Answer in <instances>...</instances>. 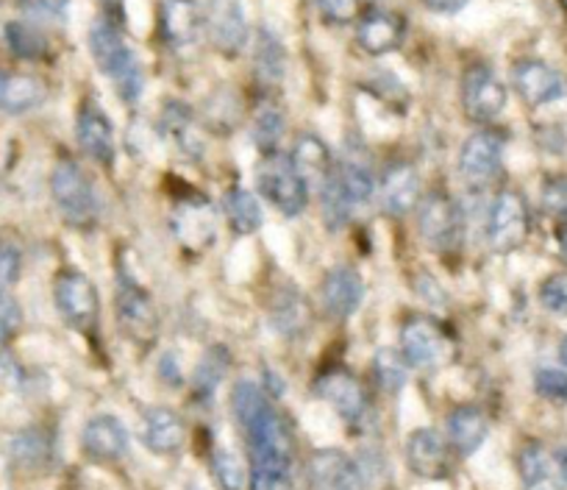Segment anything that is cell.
Returning <instances> with one entry per match:
<instances>
[{
  "label": "cell",
  "instance_id": "2e32d148",
  "mask_svg": "<svg viewBox=\"0 0 567 490\" xmlns=\"http://www.w3.org/2000/svg\"><path fill=\"white\" fill-rule=\"evenodd\" d=\"M209 31L215 48L234 57L248 42V20L239 0H212L209 7Z\"/></svg>",
  "mask_w": 567,
  "mask_h": 490
},
{
  "label": "cell",
  "instance_id": "bcb514c9",
  "mask_svg": "<svg viewBox=\"0 0 567 490\" xmlns=\"http://www.w3.org/2000/svg\"><path fill=\"white\" fill-rule=\"evenodd\" d=\"M318 7L331 23H348L357 14V0H318Z\"/></svg>",
  "mask_w": 567,
  "mask_h": 490
},
{
  "label": "cell",
  "instance_id": "603a6c76",
  "mask_svg": "<svg viewBox=\"0 0 567 490\" xmlns=\"http://www.w3.org/2000/svg\"><path fill=\"white\" fill-rule=\"evenodd\" d=\"M359 45L373 57H384V53L395 51L403 40V23L401 18L390 12H370L368 18L359 23L357 31Z\"/></svg>",
  "mask_w": 567,
  "mask_h": 490
},
{
  "label": "cell",
  "instance_id": "74e56055",
  "mask_svg": "<svg viewBox=\"0 0 567 490\" xmlns=\"http://www.w3.org/2000/svg\"><path fill=\"white\" fill-rule=\"evenodd\" d=\"M303 313H309V309L303 307L301 298H298L296 293H287V296H281V302H278L272 318H276L278 329L281 331H298L303 326V320H307V315Z\"/></svg>",
  "mask_w": 567,
  "mask_h": 490
},
{
  "label": "cell",
  "instance_id": "83f0119b",
  "mask_svg": "<svg viewBox=\"0 0 567 490\" xmlns=\"http://www.w3.org/2000/svg\"><path fill=\"white\" fill-rule=\"evenodd\" d=\"M517 468H520L523 490H554V468L543 446H526L517 457Z\"/></svg>",
  "mask_w": 567,
  "mask_h": 490
},
{
  "label": "cell",
  "instance_id": "d6986e66",
  "mask_svg": "<svg viewBox=\"0 0 567 490\" xmlns=\"http://www.w3.org/2000/svg\"><path fill=\"white\" fill-rule=\"evenodd\" d=\"M79 145L90 160L101 162V165H112L114 162V126L112 120L101 112L97 106H81L79 114Z\"/></svg>",
  "mask_w": 567,
  "mask_h": 490
},
{
  "label": "cell",
  "instance_id": "7bdbcfd3",
  "mask_svg": "<svg viewBox=\"0 0 567 490\" xmlns=\"http://www.w3.org/2000/svg\"><path fill=\"white\" fill-rule=\"evenodd\" d=\"M23 326V313L20 304L9 296L7 290H0V343H9Z\"/></svg>",
  "mask_w": 567,
  "mask_h": 490
},
{
  "label": "cell",
  "instance_id": "484cf974",
  "mask_svg": "<svg viewBox=\"0 0 567 490\" xmlns=\"http://www.w3.org/2000/svg\"><path fill=\"white\" fill-rule=\"evenodd\" d=\"M292 165H296V171L301 173L303 182H326V176H329L334 167H331V154L329 149L323 145V140L312 137V134H307V137H301L296 143V151H292Z\"/></svg>",
  "mask_w": 567,
  "mask_h": 490
},
{
  "label": "cell",
  "instance_id": "7402d4cb",
  "mask_svg": "<svg viewBox=\"0 0 567 490\" xmlns=\"http://www.w3.org/2000/svg\"><path fill=\"white\" fill-rule=\"evenodd\" d=\"M320 293H323V307L334 318H348L362 304L364 282L353 268H334L331 274H326Z\"/></svg>",
  "mask_w": 567,
  "mask_h": 490
},
{
  "label": "cell",
  "instance_id": "9c48e42d",
  "mask_svg": "<svg viewBox=\"0 0 567 490\" xmlns=\"http://www.w3.org/2000/svg\"><path fill=\"white\" fill-rule=\"evenodd\" d=\"M117 324L125 337H131L140 346H148L156 340L159 331V315H156L154 302L140 285L134 282H120L117 290Z\"/></svg>",
  "mask_w": 567,
  "mask_h": 490
},
{
  "label": "cell",
  "instance_id": "ab89813d",
  "mask_svg": "<svg viewBox=\"0 0 567 490\" xmlns=\"http://www.w3.org/2000/svg\"><path fill=\"white\" fill-rule=\"evenodd\" d=\"M20 9H23L31 20L59 23V20L68 18L70 0H20Z\"/></svg>",
  "mask_w": 567,
  "mask_h": 490
},
{
  "label": "cell",
  "instance_id": "7a4b0ae2",
  "mask_svg": "<svg viewBox=\"0 0 567 490\" xmlns=\"http://www.w3.org/2000/svg\"><path fill=\"white\" fill-rule=\"evenodd\" d=\"M90 48L101 73L112 79V84L117 86L120 95H123L125 101H136V98L142 95L145 79H142L140 59H136V53L125 45L120 31L114 29L112 23H106V20H97L90 31Z\"/></svg>",
  "mask_w": 567,
  "mask_h": 490
},
{
  "label": "cell",
  "instance_id": "30bf717a",
  "mask_svg": "<svg viewBox=\"0 0 567 490\" xmlns=\"http://www.w3.org/2000/svg\"><path fill=\"white\" fill-rule=\"evenodd\" d=\"M506 101H509L506 86L501 84L493 70L484 68V64L467 70L465 79H462V103H465L467 118L478 120V123H489V120L504 112Z\"/></svg>",
  "mask_w": 567,
  "mask_h": 490
},
{
  "label": "cell",
  "instance_id": "ffe728a7",
  "mask_svg": "<svg viewBox=\"0 0 567 490\" xmlns=\"http://www.w3.org/2000/svg\"><path fill=\"white\" fill-rule=\"evenodd\" d=\"M420 193V176L409 162H398V165L386 167L384 178H381V206L386 215L401 217L417 206Z\"/></svg>",
  "mask_w": 567,
  "mask_h": 490
},
{
  "label": "cell",
  "instance_id": "9a60e30c",
  "mask_svg": "<svg viewBox=\"0 0 567 490\" xmlns=\"http://www.w3.org/2000/svg\"><path fill=\"white\" fill-rule=\"evenodd\" d=\"M515 86L523 95V101L532 106H545L567 95V84L550 64L528 59L515 68Z\"/></svg>",
  "mask_w": 567,
  "mask_h": 490
},
{
  "label": "cell",
  "instance_id": "8fae6325",
  "mask_svg": "<svg viewBox=\"0 0 567 490\" xmlns=\"http://www.w3.org/2000/svg\"><path fill=\"white\" fill-rule=\"evenodd\" d=\"M504 162V137L495 132H476L460 151V173L471 184H487Z\"/></svg>",
  "mask_w": 567,
  "mask_h": 490
},
{
  "label": "cell",
  "instance_id": "44dd1931",
  "mask_svg": "<svg viewBox=\"0 0 567 490\" xmlns=\"http://www.w3.org/2000/svg\"><path fill=\"white\" fill-rule=\"evenodd\" d=\"M142 440L154 455H176L187 440V427L182 416L167 407H154L142 418Z\"/></svg>",
  "mask_w": 567,
  "mask_h": 490
},
{
  "label": "cell",
  "instance_id": "e575fe53",
  "mask_svg": "<svg viewBox=\"0 0 567 490\" xmlns=\"http://www.w3.org/2000/svg\"><path fill=\"white\" fill-rule=\"evenodd\" d=\"M12 457L23 468H42L51 457V443L42 432H23L20 438H14Z\"/></svg>",
  "mask_w": 567,
  "mask_h": 490
},
{
  "label": "cell",
  "instance_id": "b9f144b4",
  "mask_svg": "<svg viewBox=\"0 0 567 490\" xmlns=\"http://www.w3.org/2000/svg\"><path fill=\"white\" fill-rule=\"evenodd\" d=\"M534 388L539 396L550 401H567V374L556 371V368H543L534 377Z\"/></svg>",
  "mask_w": 567,
  "mask_h": 490
},
{
  "label": "cell",
  "instance_id": "f546056e",
  "mask_svg": "<svg viewBox=\"0 0 567 490\" xmlns=\"http://www.w3.org/2000/svg\"><path fill=\"white\" fill-rule=\"evenodd\" d=\"M373 377L384 394L395 396L406 385V359L395 348H379L373 357Z\"/></svg>",
  "mask_w": 567,
  "mask_h": 490
},
{
  "label": "cell",
  "instance_id": "3957f363",
  "mask_svg": "<svg viewBox=\"0 0 567 490\" xmlns=\"http://www.w3.org/2000/svg\"><path fill=\"white\" fill-rule=\"evenodd\" d=\"M51 193L62 215L75 226H86L97 217V195L90 176L75 162L64 160L53 167Z\"/></svg>",
  "mask_w": 567,
  "mask_h": 490
},
{
  "label": "cell",
  "instance_id": "5bb4252c",
  "mask_svg": "<svg viewBox=\"0 0 567 490\" xmlns=\"http://www.w3.org/2000/svg\"><path fill=\"white\" fill-rule=\"evenodd\" d=\"M315 490H364L362 471L340 449H320L309 462Z\"/></svg>",
  "mask_w": 567,
  "mask_h": 490
},
{
  "label": "cell",
  "instance_id": "836d02e7",
  "mask_svg": "<svg viewBox=\"0 0 567 490\" xmlns=\"http://www.w3.org/2000/svg\"><path fill=\"white\" fill-rule=\"evenodd\" d=\"M284 48L281 42L276 40V34L270 31H259V42H256V70H259L261 79L278 81L284 75Z\"/></svg>",
  "mask_w": 567,
  "mask_h": 490
},
{
  "label": "cell",
  "instance_id": "ba28073f",
  "mask_svg": "<svg viewBox=\"0 0 567 490\" xmlns=\"http://www.w3.org/2000/svg\"><path fill=\"white\" fill-rule=\"evenodd\" d=\"M420 237L432 245L434 252H449L462 237V217L449 193H429L417 210Z\"/></svg>",
  "mask_w": 567,
  "mask_h": 490
},
{
  "label": "cell",
  "instance_id": "7c38bea8",
  "mask_svg": "<svg viewBox=\"0 0 567 490\" xmlns=\"http://www.w3.org/2000/svg\"><path fill=\"white\" fill-rule=\"evenodd\" d=\"M406 462L423 479H445L451 473V455L437 429H414L406 440Z\"/></svg>",
  "mask_w": 567,
  "mask_h": 490
},
{
  "label": "cell",
  "instance_id": "d590c367",
  "mask_svg": "<svg viewBox=\"0 0 567 490\" xmlns=\"http://www.w3.org/2000/svg\"><path fill=\"white\" fill-rule=\"evenodd\" d=\"M212 473L223 490H245V482H248V471L239 462V457L226 449L215 451V457H212Z\"/></svg>",
  "mask_w": 567,
  "mask_h": 490
},
{
  "label": "cell",
  "instance_id": "60d3db41",
  "mask_svg": "<svg viewBox=\"0 0 567 490\" xmlns=\"http://www.w3.org/2000/svg\"><path fill=\"white\" fill-rule=\"evenodd\" d=\"M543 210L567 226V178H550V182H545Z\"/></svg>",
  "mask_w": 567,
  "mask_h": 490
},
{
  "label": "cell",
  "instance_id": "52a82bcc",
  "mask_svg": "<svg viewBox=\"0 0 567 490\" xmlns=\"http://www.w3.org/2000/svg\"><path fill=\"white\" fill-rule=\"evenodd\" d=\"M53 298H56L59 315L73 329H95L101 302H97L95 285L84 274H79V270H64V274H59L56 285H53Z\"/></svg>",
  "mask_w": 567,
  "mask_h": 490
},
{
  "label": "cell",
  "instance_id": "d4e9b609",
  "mask_svg": "<svg viewBox=\"0 0 567 490\" xmlns=\"http://www.w3.org/2000/svg\"><path fill=\"white\" fill-rule=\"evenodd\" d=\"M45 84L34 75L25 73H0V109H7L12 114L31 112L45 101Z\"/></svg>",
  "mask_w": 567,
  "mask_h": 490
},
{
  "label": "cell",
  "instance_id": "f907efd6",
  "mask_svg": "<svg viewBox=\"0 0 567 490\" xmlns=\"http://www.w3.org/2000/svg\"><path fill=\"white\" fill-rule=\"evenodd\" d=\"M559 243H561V252H565V257H567V226L559 228Z\"/></svg>",
  "mask_w": 567,
  "mask_h": 490
},
{
  "label": "cell",
  "instance_id": "4fadbf2b",
  "mask_svg": "<svg viewBox=\"0 0 567 490\" xmlns=\"http://www.w3.org/2000/svg\"><path fill=\"white\" fill-rule=\"evenodd\" d=\"M318 394L340 412L342 421L359 423L362 416L368 412V394H364L362 382L353 377L351 371H342V368H331L320 377Z\"/></svg>",
  "mask_w": 567,
  "mask_h": 490
},
{
  "label": "cell",
  "instance_id": "d6a6232c",
  "mask_svg": "<svg viewBox=\"0 0 567 490\" xmlns=\"http://www.w3.org/2000/svg\"><path fill=\"white\" fill-rule=\"evenodd\" d=\"M7 42L20 59H40L48 53V40L37 25L31 23H9Z\"/></svg>",
  "mask_w": 567,
  "mask_h": 490
},
{
  "label": "cell",
  "instance_id": "e0dca14e",
  "mask_svg": "<svg viewBox=\"0 0 567 490\" xmlns=\"http://www.w3.org/2000/svg\"><path fill=\"white\" fill-rule=\"evenodd\" d=\"M200 25V9L195 0H162L159 7V29L167 45L187 48L198 40Z\"/></svg>",
  "mask_w": 567,
  "mask_h": 490
},
{
  "label": "cell",
  "instance_id": "816d5d0a",
  "mask_svg": "<svg viewBox=\"0 0 567 490\" xmlns=\"http://www.w3.org/2000/svg\"><path fill=\"white\" fill-rule=\"evenodd\" d=\"M187 490H206V488H200V484H195V482H189V484H187Z\"/></svg>",
  "mask_w": 567,
  "mask_h": 490
},
{
  "label": "cell",
  "instance_id": "277c9868",
  "mask_svg": "<svg viewBox=\"0 0 567 490\" xmlns=\"http://www.w3.org/2000/svg\"><path fill=\"white\" fill-rule=\"evenodd\" d=\"M256 184H259V193L284 215H298L307 206V182L296 171L292 160L272 154L265 156L256 173Z\"/></svg>",
  "mask_w": 567,
  "mask_h": 490
},
{
  "label": "cell",
  "instance_id": "7dc6e473",
  "mask_svg": "<svg viewBox=\"0 0 567 490\" xmlns=\"http://www.w3.org/2000/svg\"><path fill=\"white\" fill-rule=\"evenodd\" d=\"M423 3L434 12H456L465 0H423Z\"/></svg>",
  "mask_w": 567,
  "mask_h": 490
},
{
  "label": "cell",
  "instance_id": "8d00e7d4",
  "mask_svg": "<svg viewBox=\"0 0 567 490\" xmlns=\"http://www.w3.org/2000/svg\"><path fill=\"white\" fill-rule=\"evenodd\" d=\"M284 134V118L281 112H278V106H261L259 114H256V123H254V137H256V145H259L261 151H267V154H272L278 145V140H281Z\"/></svg>",
  "mask_w": 567,
  "mask_h": 490
},
{
  "label": "cell",
  "instance_id": "ee69618b",
  "mask_svg": "<svg viewBox=\"0 0 567 490\" xmlns=\"http://www.w3.org/2000/svg\"><path fill=\"white\" fill-rule=\"evenodd\" d=\"M250 490H298L292 471H259L250 468Z\"/></svg>",
  "mask_w": 567,
  "mask_h": 490
},
{
  "label": "cell",
  "instance_id": "c3c4849f",
  "mask_svg": "<svg viewBox=\"0 0 567 490\" xmlns=\"http://www.w3.org/2000/svg\"><path fill=\"white\" fill-rule=\"evenodd\" d=\"M554 462H556V471H559V482L567 488V449L556 451Z\"/></svg>",
  "mask_w": 567,
  "mask_h": 490
},
{
  "label": "cell",
  "instance_id": "cb8c5ba5",
  "mask_svg": "<svg viewBox=\"0 0 567 490\" xmlns=\"http://www.w3.org/2000/svg\"><path fill=\"white\" fill-rule=\"evenodd\" d=\"M449 435L462 457L476 455L489 435L487 416L476 407H456L449 418Z\"/></svg>",
  "mask_w": 567,
  "mask_h": 490
},
{
  "label": "cell",
  "instance_id": "5b68a950",
  "mask_svg": "<svg viewBox=\"0 0 567 490\" xmlns=\"http://www.w3.org/2000/svg\"><path fill=\"white\" fill-rule=\"evenodd\" d=\"M528 232H532V221H528V206L520 193L515 190H504L498 198L493 201V210L487 217V239L495 252L509 254L517 252L526 243Z\"/></svg>",
  "mask_w": 567,
  "mask_h": 490
},
{
  "label": "cell",
  "instance_id": "4dcf8cb0",
  "mask_svg": "<svg viewBox=\"0 0 567 490\" xmlns=\"http://www.w3.org/2000/svg\"><path fill=\"white\" fill-rule=\"evenodd\" d=\"M320 195H323V212H326V223L331 228H340L342 223L348 221V212H351L353 201L348 198L346 187L340 182V173L331 171L326 176V182L320 184Z\"/></svg>",
  "mask_w": 567,
  "mask_h": 490
},
{
  "label": "cell",
  "instance_id": "f1b7e54d",
  "mask_svg": "<svg viewBox=\"0 0 567 490\" xmlns=\"http://www.w3.org/2000/svg\"><path fill=\"white\" fill-rule=\"evenodd\" d=\"M337 173H340L342 187H346L348 198H351L353 204H364V201L373 195L375 178H373V171H370V165L362 160V156H348Z\"/></svg>",
  "mask_w": 567,
  "mask_h": 490
},
{
  "label": "cell",
  "instance_id": "6da1fadb",
  "mask_svg": "<svg viewBox=\"0 0 567 490\" xmlns=\"http://www.w3.org/2000/svg\"><path fill=\"white\" fill-rule=\"evenodd\" d=\"M234 416L248 438L250 462L259 471H292L296 466V440L290 427L272 410L254 382H239L231 396Z\"/></svg>",
  "mask_w": 567,
  "mask_h": 490
},
{
  "label": "cell",
  "instance_id": "681fc988",
  "mask_svg": "<svg viewBox=\"0 0 567 490\" xmlns=\"http://www.w3.org/2000/svg\"><path fill=\"white\" fill-rule=\"evenodd\" d=\"M559 359H561V365H565V368H567V337L559 343Z\"/></svg>",
  "mask_w": 567,
  "mask_h": 490
},
{
  "label": "cell",
  "instance_id": "ac0fdd59",
  "mask_svg": "<svg viewBox=\"0 0 567 490\" xmlns=\"http://www.w3.org/2000/svg\"><path fill=\"white\" fill-rule=\"evenodd\" d=\"M81 446L92 460L114 462L128 451V432L114 416H97L84 427Z\"/></svg>",
  "mask_w": 567,
  "mask_h": 490
},
{
  "label": "cell",
  "instance_id": "1f68e13d",
  "mask_svg": "<svg viewBox=\"0 0 567 490\" xmlns=\"http://www.w3.org/2000/svg\"><path fill=\"white\" fill-rule=\"evenodd\" d=\"M226 371H228V351H226V348H209V354L200 359L198 371H195V379H193L195 394L204 396V399H209V396L217 390V385L223 382Z\"/></svg>",
  "mask_w": 567,
  "mask_h": 490
},
{
  "label": "cell",
  "instance_id": "4316f807",
  "mask_svg": "<svg viewBox=\"0 0 567 490\" xmlns=\"http://www.w3.org/2000/svg\"><path fill=\"white\" fill-rule=\"evenodd\" d=\"M223 210H226L228 223L237 234H254L261 226V206L248 190H228L223 198Z\"/></svg>",
  "mask_w": 567,
  "mask_h": 490
},
{
  "label": "cell",
  "instance_id": "f35d334b",
  "mask_svg": "<svg viewBox=\"0 0 567 490\" xmlns=\"http://www.w3.org/2000/svg\"><path fill=\"white\" fill-rule=\"evenodd\" d=\"M539 302L548 313L567 315V274H554L539 287Z\"/></svg>",
  "mask_w": 567,
  "mask_h": 490
},
{
  "label": "cell",
  "instance_id": "8992f818",
  "mask_svg": "<svg viewBox=\"0 0 567 490\" xmlns=\"http://www.w3.org/2000/svg\"><path fill=\"white\" fill-rule=\"evenodd\" d=\"M401 351L414 368H434L454 354V343L425 315H412L401 326Z\"/></svg>",
  "mask_w": 567,
  "mask_h": 490
},
{
  "label": "cell",
  "instance_id": "f6af8a7d",
  "mask_svg": "<svg viewBox=\"0 0 567 490\" xmlns=\"http://www.w3.org/2000/svg\"><path fill=\"white\" fill-rule=\"evenodd\" d=\"M20 265L23 259H20L18 248L7 239H0V287H9L20 279Z\"/></svg>",
  "mask_w": 567,
  "mask_h": 490
}]
</instances>
